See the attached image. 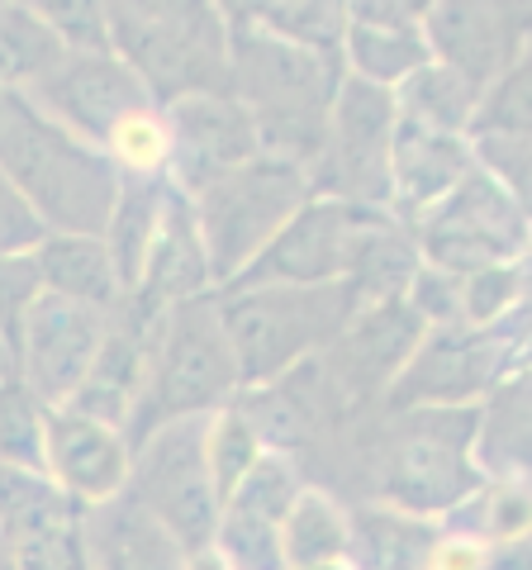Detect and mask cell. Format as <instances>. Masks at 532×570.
I'll return each mask as SVG.
<instances>
[{
  "label": "cell",
  "instance_id": "ab89813d",
  "mask_svg": "<svg viewBox=\"0 0 532 570\" xmlns=\"http://www.w3.org/2000/svg\"><path fill=\"white\" fill-rule=\"evenodd\" d=\"M48 238V228L39 224V214L24 205V195L10 186V176L0 171V257L33 253Z\"/></svg>",
  "mask_w": 532,
  "mask_h": 570
},
{
  "label": "cell",
  "instance_id": "f35d334b",
  "mask_svg": "<svg viewBox=\"0 0 532 570\" xmlns=\"http://www.w3.org/2000/svg\"><path fill=\"white\" fill-rule=\"evenodd\" d=\"M43 295V281H39V266H33V253H14V257H0V333L14 352V337H20L24 314L33 309V299Z\"/></svg>",
  "mask_w": 532,
  "mask_h": 570
},
{
  "label": "cell",
  "instance_id": "4dcf8cb0",
  "mask_svg": "<svg viewBox=\"0 0 532 570\" xmlns=\"http://www.w3.org/2000/svg\"><path fill=\"white\" fill-rule=\"evenodd\" d=\"M442 532L471 538L481 547L532 538V485H519V480H485L466 504H456L447 519H442Z\"/></svg>",
  "mask_w": 532,
  "mask_h": 570
},
{
  "label": "cell",
  "instance_id": "30bf717a",
  "mask_svg": "<svg viewBox=\"0 0 532 570\" xmlns=\"http://www.w3.org/2000/svg\"><path fill=\"white\" fill-rule=\"evenodd\" d=\"M509 371H519V352L504 324H442L423 333L381 409H475Z\"/></svg>",
  "mask_w": 532,
  "mask_h": 570
},
{
  "label": "cell",
  "instance_id": "d6986e66",
  "mask_svg": "<svg viewBox=\"0 0 532 570\" xmlns=\"http://www.w3.org/2000/svg\"><path fill=\"white\" fill-rule=\"evenodd\" d=\"M423 62H433L428 39H423V6H410V0H357V6H347V77L395 91Z\"/></svg>",
  "mask_w": 532,
  "mask_h": 570
},
{
  "label": "cell",
  "instance_id": "6da1fadb",
  "mask_svg": "<svg viewBox=\"0 0 532 570\" xmlns=\"http://www.w3.org/2000/svg\"><path fill=\"white\" fill-rule=\"evenodd\" d=\"M224 14H228V91L253 115L262 157L309 171L318 148H324L338 81L347 77L343 62L276 39V33L247 20L238 6H224Z\"/></svg>",
  "mask_w": 532,
  "mask_h": 570
},
{
  "label": "cell",
  "instance_id": "e0dca14e",
  "mask_svg": "<svg viewBox=\"0 0 532 570\" xmlns=\"http://www.w3.org/2000/svg\"><path fill=\"white\" fill-rule=\"evenodd\" d=\"M134 452L119 428H105L72 414V409H52L48 414V456L43 475L58 485L77 509L110 504L129 485Z\"/></svg>",
  "mask_w": 532,
  "mask_h": 570
},
{
  "label": "cell",
  "instance_id": "8fae6325",
  "mask_svg": "<svg viewBox=\"0 0 532 570\" xmlns=\"http://www.w3.org/2000/svg\"><path fill=\"white\" fill-rule=\"evenodd\" d=\"M423 333H428V324L410 309V299H390V305H371L352 314L338 343L318 356L338 433L385 404L390 385H395L404 362L423 343Z\"/></svg>",
  "mask_w": 532,
  "mask_h": 570
},
{
  "label": "cell",
  "instance_id": "603a6c76",
  "mask_svg": "<svg viewBox=\"0 0 532 570\" xmlns=\"http://www.w3.org/2000/svg\"><path fill=\"white\" fill-rule=\"evenodd\" d=\"M475 466L485 480L532 485V366H519L475 404Z\"/></svg>",
  "mask_w": 532,
  "mask_h": 570
},
{
  "label": "cell",
  "instance_id": "d4e9b609",
  "mask_svg": "<svg viewBox=\"0 0 532 570\" xmlns=\"http://www.w3.org/2000/svg\"><path fill=\"white\" fill-rule=\"evenodd\" d=\"M33 266H39V281L48 295L77 299V305H91L100 314H115L124 305V285L115 276V262L105 253L100 238L86 234H48L33 247Z\"/></svg>",
  "mask_w": 532,
  "mask_h": 570
},
{
  "label": "cell",
  "instance_id": "74e56055",
  "mask_svg": "<svg viewBox=\"0 0 532 570\" xmlns=\"http://www.w3.org/2000/svg\"><path fill=\"white\" fill-rule=\"evenodd\" d=\"M39 14L67 52H115L110 14H105L100 0H58V6H39Z\"/></svg>",
  "mask_w": 532,
  "mask_h": 570
},
{
  "label": "cell",
  "instance_id": "5b68a950",
  "mask_svg": "<svg viewBox=\"0 0 532 570\" xmlns=\"http://www.w3.org/2000/svg\"><path fill=\"white\" fill-rule=\"evenodd\" d=\"M224 328L238 356V385L257 390L324 356L352 324L357 299L347 281L333 285H224Z\"/></svg>",
  "mask_w": 532,
  "mask_h": 570
},
{
  "label": "cell",
  "instance_id": "44dd1931",
  "mask_svg": "<svg viewBox=\"0 0 532 570\" xmlns=\"http://www.w3.org/2000/svg\"><path fill=\"white\" fill-rule=\"evenodd\" d=\"M209 291H215V272H209V257L200 243V224H195V209L186 195L171 190L162 209V228H157L152 253L144 262V276L124 295V305L157 318L171 305H186V299L209 295Z\"/></svg>",
  "mask_w": 532,
  "mask_h": 570
},
{
  "label": "cell",
  "instance_id": "d6a6232c",
  "mask_svg": "<svg viewBox=\"0 0 532 570\" xmlns=\"http://www.w3.org/2000/svg\"><path fill=\"white\" fill-rule=\"evenodd\" d=\"M48 414L20 381H0V466L43 475L48 456Z\"/></svg>",
  "mask_w": 532,
  "mask_h": 570
},
{
  "label": "cell",
  "instance_id": "f546056e",
  "mask_svg": "<svg viewBox=\"0 0 532 570\" xmlns=\"http://www.w3.org/2000/svg\"><path fill=\"white\" fill-rule=\"evenodd\" d=\"M67 58L58 33L48 29L39 6H0V91H33Z\"/></svg>",
  "mask_w": 532,
  "mask_h": 570
},
{
  "label": "cell",
  "instance_id": "52a82bcc",
  "mask_svg": "<svg viewBox=\"0 0 532 570\" xmlns=\"http://www.w3.org/2000/svg\"><path fill=\"white\" fill-rule=\"evenodd\" d=\"M205 428L209 419H176L152 428L134 448L129 485H124V494L138 509L152 513L181 542L186 557L215 551V532L224 513L215 475H209V456H205Z\"/></svg>",
  "mask_w": 532,
  "mask_h": 570
},
{
  "label": "cell",
  "instance_id": "484cf974",
  "mask_svg": "<svg viewBox=\"0 0 532 570\" xmlns=\"http://www.w3.org/2000/svg\"><path fill=\"white\" fill-rule=\"evenodd\" d=\"M167 195H171V186L162 181V176H152V181H144V176H124L119 181V200L110 209V224H105L100 243L115 262V276L124 285V295H129L138 285V276H144L152 238H157V228H162Z\"/></svg>",
  "mask_w": 532,
  "mask_h": 570
},
{
  "label": "cell",
  "instance_id": "7a4b0ae2",
  "mask_svg": "<svg viewBox=\"0 0 532 570\" xmlns=\"http://www.w3.org/2000/svg\"><path fill=\"white\" fill-rule=\"evenodd\" d=\"M0 171L24 195L48 234L100 238L119 200V167L67 134L20 91H0Z\"/></svg>",
  "mask_w": 532,
  "mask_h": 570
},
{
  "label": "cell",
  "instance_id": "60d3db41",
  "mask_svg": "<svg viewBox=\"0 0 532 570\" xmlns=\"http://www.w3.org/2000/svg\"><path fill=\"white\" fill-rule=\"evenodd\" d=\"M481 570H532V538L485 547V566Z\"/></svg>",
  "mask_w": 532,
  "mask_h": 570
},
{
  "label": "cell",
  "instance_id": "8d00e7d4",
  "mask_svg": "<svg viewBox=\"0 0 532 570\" xmlns=\"http://www.w3.org/2000/svg\"><path fill=\"white\" fill-rule=\"evenodd\" d=\"M475 134H532V43L509 62L504 77L481 96Z\"/></svg>",
  "mask_w": 532,
  "mask_h": 570
},
{
  "label": "cell",
  "instance_id": "83f0119b",
  "mask_svg": "<svg viewBox=\"0 0 532 570\" xmlns=\"http://www.w3.org/2000/svg\"><path fill=\"white\" fill-rule=\"evenodd\" d=\"M347 557V504L338 494L305 485L280 523V561L286 570L333 566Z\"/></svg>",
  "mask_w": 532,
  "mask_h": 570
},
{
  "label": "cell",
  "instance_id": "5bb4252c",
  "mask_svg": "<svg viewBox=\"0 0 532 570\" xmlns=\"http://www.w3.org/2000/svg\"><path fill=\"white\" fill-rule=\"evenodd\" d=\"M48 119H58L67 134L105 153L124 124L144 110H157L148 86L124 67L115 52H67V58L48 71V77L24 91Z\"/></svg>",
  "mask_w": 532,
  "mask_h": 570
},
{
  "label": "cell",
  "instance_id": "7c38bea8",
  "mask_svg": "<svg viewBox=\"0 0 532 570\" xmlns=\"http://www.w3.org/2000/svg\"><path fill=\"white\" fill-rule=\"evenodd\" d=\"M110 333V314L62 295H39L14 337V381L39 404L67 409Z\"/></svg>",
  "mask_w": 532,
  "mask_h": 570
},
{
  "label": "cell",
  "instance_id": "d590c367",
  "mask_svg": "<svg viewBox=\"0 0 532 570\" xmlns=\"http://www.w3.org/2000/svg\"><path fill=\"white\" fill-rule=\"evenodd\" d=\"M105 157L119 167V176H162L167 181V163H171V134H167V119L162 110H144L134 115L124 129L105 142Z\"/></svg>",
  "mask_w": 532,
  "mask_h": 570
},
{
  "label": "cell",
  "instance_id": "f1b7e54d",
  "mask_svg": "<svg viewBox=\"0 0 532 570\" xmlns=\"http://www.w3.org/2000/svg\"><path fill=\"white\" fill-rule=\"evenodd\" d=\"M395 110H400V119H414L423 129L471 138L475 115H481V91H471V86L442 62H423L410 81L395 86Z\"/></svg>",
  "mask_w": 532,
  "mask_h": 570
},
{
  "label": "cell",
  "instance_id": "1f68e13d",
  "mask_svg": "<svg viewBox=\"0 0 532 570\" xmlns=\"http://www.w3.org/2000/svg\"><path fill=\"white\" fill-rule=\"evenodd\" d=\"M238 10L266 33H276V39L343 62L347 6H338V0H253V6H238Z\"/></svg>",
  "mask_w": 532,
  "mask_h": 570
},
{
  "label": "cell",
  "instance_id": "b9f144b4",
  "mask_svg": "<svg viewBox=\"0 0 532 570\" xmlns=\"http://www.w3.org/2000/svg\"><path fill=\"white\" fill-rule=\"evenodd\" d=\"M0 570H14V557H10V547H6V538H0Z\"/></svg>",
  "mask_w": 532,
  "mask_h": 570
},
{
  "label": "cell",
  "instance_id": "836d02e7",
  "mask_svg": "<svg viewBox=\"0 0 532 570\" xmlns=\"http://www.w3.org/2000/svg\"><path fill=\"white\" fill-rule=\"evenodd\" d=\"M205 456H209V475H215V490H219V504H224V499L238 490V480L253 471L266 452H262L257 433L247 428V419L228 404V409H219V414H209Z\"/></svg>",
  "mask_w": 532,
  "mask_h": 570
},
{
  "label": "cell",
  "instance_id": "e575fe53",
  "mask_svg": "<svg viewBox=\"0 0 532 570\" xmlns=\"http://www.w3.org/2000/svg\"><path fill=\"white\" fill-rule=\"evenodd\" d=\"M471 157L532 228V134H475Z\"/></svg>",
  "mask_w": 532,
  "mask_h": 570
},
{
  "label": "cell",
  "instance_id": "cb8c5ba5",
  "mask_svg": "<svg viewBox=\"0 0 532 570\" xmlns=\"http://www.w3.org/2000/svg\"><path fill=\"white\" fill-rule=\"evenodd\" d=\"M442 542L437 519L385 504H347V566L352 570H433Z\"/></svg>",
  "mask_w": 532,
  "mask_h": 570
},
{
  "label": "cell",
  "instance_id": "4316f807",
  "mask_svg": "<svg viewBox=\"0 0 532 570\" xmlns=\"http://www.w3.org/2000/svg\"><path fill=\"white\" fill-rule=\"evenodd\" d=\"M418 266H423V257H418V243H414L410 228L395 224V219H381L362 238L343 281H347L352 299H357V309H371V305H390V299L410 295Z\"/></svg>",
  "mask_w": 532,
  "mask_h": 570
},
{
  "label": "cell",
  "instance_id": "ba28073f",
  "mask_svg": "<svg viewBox=\"0 0 532 570\" xmlns=\"http://www.w3.org/2000/svg\"><path fill=\"white\" fill-rule=\"evenodd\" d=\"M395 91L343 77L328 110L324 148L309 167V186L324 200L390 214V148H395Z\"/></svg>",
  "mask_w": 532,
  "mask_h": 570
},
{
  "label": "cell",
  "instance_id": "7402d4cb",
  "mask_svg": "<svg viewBox=\"0 0 532 570\" xmlns=\"http://www.w3.org/2000/svg\"><path fill=\"white\" fill-rule=\"evenodd\" d=\"M81 542L91 570H190L181 542L129 494L81 509Z\"/></svg>",
  "mask_w": 532,
  "mask_h": 570
},
{
  "label": "cell",
  "instance_id": "9a60e30c",
  "mask_svg": "<svg viewBox=\"0 0 532 570\" xmlns=\"http://www.w3.org/2000/svg\"><path fill=\"white\" fill-rule=\"evenodd\" d=\"M423 39L433 62L456 71L471 91H490L532 43V6L504 0H437L423 6Z\"/></svg>",
  "mask_w": 532,
  "mask_h": 570
},
{
  "label": "cell",
  "instance_id": "3957f363",
  "mask_svg": "<svg viewBox=\"0 0 532 570\" xmlns=\"http://www.w3.org/2000/svg\"><path fill=\"white\" fill-rule=\"evenodd\" d=\"M110 48L148 86L157 110L186 96L228 91V14L205 0H115Z\"/></svg>",
  "mask_w": 532,
  "mask_h": 570
},
{
  "label": "cell",
  "instance_id": "4fadbf2b",
  "mask_svg": "<svg viewBox=\"0 0 532 570\" xmlns=\"http://www.w3.org/2000/svg\"><path fill=\"white\" fill-rule=\"evenodd\" d=\"M381 219H390V214L314 195V200L262 247V257L247 266L234 285H333V281H343L362 238Z\"/></svg>",
  "mask_w": 532,
  "mask_h": 570
},
{
  "label": "cell",
  "instance_id": "7bdbcfd3",
  "mask_svg": "<svg viewBox=\"0 0 532 570\" xmlns=\"http://www.w3.org/2000/svg\"><path fill=\"white\" fill-rule=\"evenodd\" d=\"M305 570H352L347 561H333V566H305Z\"/></svg>",
  "mask_w": 532,
  "mask_h": 570
},
{
  "label": "cell",
  "instance_id": "8992f818",
  "mask_svg": "<svg viewBox=\"0 0 532 570\" xmlns=\"http://www.w3.org/2000/svg\"><path fill=\"white\" fill-rule=\"evenodd\" d=\"M309 200H314L309 171L276 163V157H253L247 167L224 171L219 181L195 190L190 209L195 224H200L209 272H215V291L234 285L262 257V247Z\"/></svg>",
  "mask_w": 532,
  "mask_h": 570
},
{
  "label": "cell",
  "instance_id": "ffe728a7",
  "mask_svg": "<svg viewBox=\"0 0 532 570\" xmlns=\"http://www.w3.org/2000/svg\"><path fill=\"white\" fill-rule=\"evenodd\" d=\"M471 167H475L471 138L437 134L414 119H400L395 148H390V219L414 228L433 205L447 200Z\"/></svg>",
  "mask_w": 532,
  "mask_h": 570
},
{
  "label": "cell",
  "instance_id": "ac0fdd59",
  "mask_svg": "<svg viewBox=\"0 0 532 570\" xmlns=\"http://www.w3.org/2000/svg\"><path fill=\"white\" fill-rule=\"evenodd\" d=\"M157 318L138 314L134 305H119L110 314V333H105L91 371H86V381L77 385V395L67 400L72 414L105 423V428H119V433L129 428L138 400H144V385H148V352H152Z\"/></svg>",
  "mask_w": 532,
  "mask_h": 570
},
{
  "label": "cell",
  "instance_id": "9c48e42d",
  "mask_svg": "<svg viewBox=\"0 0 532 570\" xmlns=\"http://www.w3.org/2000/svg\"><path fill=\"white\" fill-rule=\"evenodd\" d=\"M410 234L418 243L423 266L447 272L456 281L490 272V266H513L532 253L528 219L481 167L461 176V186L423 214Z\"/></svg>",
  "mask_w": 532,
  "mask_h": 570
},
{
  "label": "cell",
  "instance_id": "2e32d148",
  "mask_svg": "<svg viewBox=\"0 0 532 570\" xmlns=\"http://www.w3.org/2000/svg\"><path fill=\"white\" fill-rule=\"evenodd\" d=\"M167 134H171V163H167V186L181 190L186 200L224 171L247 167L262 157L257 124L243 110L238 96H186L162 105Z\"/></svg>",
  "mask_w": 532,
  "mask_h": 570
},
{
  "label": "cell",
  "instance_id": "277c9868",
  "mask_svg": "<svg viewBox=\"0 0 532 570\" xmlns=\"http://www.w3.org/2000/svg\"><path fill=\"white\" fill-rule=\"evenodd\" d=\"M238 356L228 343L219 291L195 295L186 305H171L152 328L148 352V385L138 400L124 442L129 452L144 442L152 428L176 419H209L238 400Z\"/></svg>",
  "mask_w": 532,
  "mask_h": 570
}]
</instances>
